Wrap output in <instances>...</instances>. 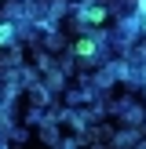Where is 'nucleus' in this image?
Returning <instances> with one entry per match:
<instances>
[{"label": "nucleus", "instance_id": "nucleus-1", "mask_svg": "<svg viewBox=\"0 0 146 149\" xmlns=\"http://www.w3.org/2000/svg\"><path fill=\"white\" fill-rule=\"evenodd\" d=\"M77 55L91 58V55H95V44H91V40H80V44H77Z\"/></svg>", "mask_w": 146, "mask_h": 149}, {"label": "nucleus", "instance_id": "nucleus-2", "mask_svg": "<svg viewBox=\"0 0 146 149\" xmlns=\"http://www.w3.org/2000/svg\"><path fill=\"white\" fill-rule=\"evenodd\" d=\"M88 18H91V22H102V18H106V11H102V7H91V11H88Z\"/></svg>", "mask_w": 146, "mask_h": 149}]
</instances>
